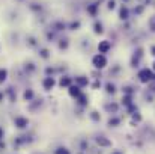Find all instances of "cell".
Segmentation results:
<instances>
[{"label": "cell", "mask_w": 155, "mask_h": 154, "mask_svg": "<svg viewBox=\"0 0 155 154\" xmlns=\"http://www.w3.org/2000/svg\"><path fill=\"white\" fill-rule=\"evenodd\" d=\"M128 14H129L128 8H126V6H122L120 11H119V18H120V20H126V18H128Z\"/></svg>", "instance_id": "obj_11"}, {"label": "cell", "mask_w": 155, "mask_h": 154, "mask_svg": "<svg viewBox=\"0 0 155 154\" xmlns=\"http://www.w3.org/2000/svg\"><path fill=\"white\" fill-rule=\"evenodd\" d=\"M152 71H155V61H153V64H152Z\"/></svg>", "instance_id": "obj_29"}, {"label": "cell", "mask_w": 155, "mask_h": 154, "mask_svg": "<svg viewBox=\"0 0 155 154\" xmlns=\"http://www.w3.org/2000/svg\"><path fill=\"white\" fill-rule=\"evenodd\" d=\"M95 140H96V143H98L99 146H111V140H108V139L104 137V136H98Z\"/></svg>", "instance_id": "obj_9"}, {"label": "cell", "mask_w": 155, "mask_h": 154, "mask_svg": "<svg viewBox=\"0 0 155 154\" xmlns=\"http://www.w3.org/2000/svg\"><path fill=\"white\" fill-rule=\"evenodd\" d=\"M107 58H105V55H102V53H98V55H95L93 58H92V65H93V68H96V70H104L105 67H107Z\"/></svg>", "instance_id": "obj_2"}, {"label": "cell", "mask_w": 155, "mask_h": 154, "mask_svg": "<svg viewBox=\"0 0 155 154\" xmlns=\"http://www.w3.org/2000/svg\"><path fill=\"white\" fill-rule=\"evenodd\" d=\"M71 85H72V79L68 77V76H63V77L59 80V86H60V88H66V89H68Z\"/></svg>", "instance_id": "obj_8"}, {"label": "cell", "mask_w": 155, "mask_h": 154, "mask_svg": "<svg viewBox=\"0 0 155 154\" xmlns=\"http://www.w3.org/2000/svg\"><path fill=\"white\" fill-rule=\"evenodd\" d=\"M78 27H80V23H78V21H75V23L71 24V29H72V30H75V29H78Z\"/></svg>", "instance_id": "obj_24"}, {"label": "cell", "mask_w": 155, "mask_h": 154, "mask_svg": "<svg viewBox=\"0 0 155 154\" xmlns=\"http://www.w3.org/2000/svg\"><path fill=\"white\" fill-rule=\"evenodd\" d=\"M93 32H95L96 35H101V33H104V29H102V24H101L99 21H96V23L93 24Z\"/></svg>", "instance_id": "obj_13"}, {"label": "cell", "mask_w": 155, "mask_h": 154, "mask_svg": "<svg viewBox=\"0 0 155 154\" xmlns=\"http://www.w3.org/2000/svg\"><path fill=\"white\" fill-rule=\"evenodd\" d=\"M150 55H152V56H155V46H152V47H150Z\"/></svg>", "instance_id": "obj_28"}, {"label": "cell", "mask_w": 155, "mask_h": 154, "mask_svg": "<svg viewBox=\"0 0 155 154\" xmlns=\"http://www.w3.org/2000/svg\"><path fill=\"white\" fill-rule=\"evenodd\" d=\"M54 85H56L54 77H45V79H44V82H42V86H44V89H45V91H51V89L54 88Z\"/></svg>", "instance_id": "obj_6"}, {"label": "cell", "mask_w": 155, "mask_h": 154, "mask_svg": "<svg viewBox=\"0 0 155 154\" xmlns=\"http://www.w3.org/2000/svg\"><path fill=\"white\" fill-rule=\"evenodd\" d=\"M57 154H71V152H69L66 148H60V149L57 151Z\"/></svg>", "instance_id": "obj_23"}, {"label": "cell", "mask_w": 155, "mask_h": 154, "mask_svg": "<svg viewBox=\"0 0 155 154\" xmlns=\"http://www.w3.org/2000/svg\"><path fill=\"white\" fill-rule=\"evenodd\" d=\"M137 79L140 83H150L152 80H155V74L152 71V68H141L138 73H137Z\"/></svg>", "instance_id": "obj_1"}, {"label": "cell", "mask_w": 155, "mask_h": 154, "mask_svg": "<svg viewBox=\"0 0 155 154\" xmlns=\"http://www.w3.org/2000/svg\"><path fill=\"white\" fill-rule=\"evenodd\" d=\"M141 58H143V49H140V47H138V49L134 52L132 58H131V67H138V64H140Z\"/></svg>", "instance_id": "obj_4"}, {"label": "cell", "mask_w": 155, "mask_h": 154, "mask_svg": "<svg viewBox=\"0 0 155 154\" xmlns=\"http://www.w3.org/2000/svg\"><path fill=\"white\" fill-rule=\"evenodd\" d=\"M32 98H33V91H32V89H27V91L24 92V100H26V101H30Z\"/></svg>", "instance_id": "obj_17"}, {"label": "cell", "mask_w": 155, "mask_h": 154, "mask_svg": "<svg viewBox=\"0 0 155 154\" xmlns=\"http://www.w3.org/2000/svg\"><path fill=\"white\" fill-rule=\"evenodd\" d=\"M111 154H122V152H119V151H114V152H111Z\"/></svg>", "instance_id": "obj_30"}, {"label": "cell", "mask_w": 155, "mask_h": 154, "mask_svg": "<svg viewBox=\"0 0 155 154\" xmlns=\"http://www.w3.org/2000/svg\"><path fill=\"white\" fill-rule=\"evenodd\" d=\"M105 91H107V94H114V92H116V86L108 82V83L105 85Z\"/></svg>", "instance_id": "obj_16"}, {"label": "cell", "mask_w": 155, "mask_h": 154, "mask_svg": "<svg viewBox=\"0 0 155 154\" xmlns=\"http://www.w3.org/2000/svg\"><path fill=\"white\" fill-rule=\"evenodd\" d=\"M99 86H101V82H99V80H96V82L92 83V88H93V89H98Z\"/></svg>", "instance_id": "obj_22"}, {"label": "cell", "mask_w": 155, "mask_h": 154, "mask_svg": "<svg viewBox=\"0 0 155 154\" xmlns=\"http://www.w3.org/2000/svg\"><path fill=\"white\" fill-rule=\"evenodd\" d=\"M117 107H119V106H117V104H114V103H113V104H107V106H105V109H107V110H110V112H113V113H116Z\"/></svg>", "instance_id": "obj_20"}, {"label": "cell", "mask_w": 155, "mask_h": 154, "mask_svg": "<svg viewBox=\"0 0 155 154\" xmlns=\"http://www.w3.org/2000/svg\"><path fill=\"white\" fill-rule=\"evenodd\" d=\"M96 9H98V5H96V3H95V5L87 6V12H90L92 15H96Z\"/></svg>", "instance_id": "obj_18"}, {"label": "cell", "mask_w": 155, "mask_h": 154, "mask_svg": "<svg viewBox=\"0 0 155 154\" xmlns=\"http://www.w3.org/2000/svg\"><path fill=\"white\" fill-rule=\"evenodd\" d=\"M59 47H60V49H66V47H68V42H66V41H65V42H60Z\"/></svg>", "instance_id": "obj_27"}, {"label": "cell", "mask_w": 155, "mask_h": 154, "mask_svg": "<svg viewBox=\"0 0 155 154\" xmlns=\"http://www.w3.org/2000/svg\"><path fill=\"white\" fill-rule=\"evenodd\" d=\"M90 118H92L93 121H99V119H101V116H99V113H98L96 110H93V112H90Z\"/></svg>", "instance_id": "obj_21"}, {"label": "cell", "mask_w": 155, "mask_h": 154, "mask_svg": "<svg viewBox=\"0 0 155 154\" xmlns=\"http://www.w3.org/2000/svg\"><path fill=\"white\" fill-rule=\"evenodd\" d=\"M114 0H110V2H108V9H114Z\"/></svg>", "instance_id": "obj_25"}, {"label": "cell", "mask_w": 155, "mask_h": 154, "mask_svg": "<svg viewBox=\"0 0 155 154\" xmlns=\"http://www.w3.org/2000/svg\"><path fill=\"white\" fill-rule=\"evenodd\" d=\"M110 49H111V42H110L108 39H102V41L98 42V53L105 55V53L110 52Z\"/></svg>", "instance_id": "obj_3"}, {"label": "cell", "mask_w": 155, "mask_h": 154, "mask_svg": "<svg viewBox=\"0 0 155 154\" xmlns=\"http://www.w3.org/2000/svg\"><path fill=\"white\" fill-rule=\"evenodd\" d=\"M15 125H17V127H20V128H23V127H26V125H27V119H26V118L18 116V118H15Z\"/></svg>", "instance_id": "obj_12"}, {"label": "cell", "mask_w": 155, "mask_h": 154, "mask_svg": "<svg viewBox=\"0 0 155 154\" xmlns=\"http://www.w3.org/2000/svg\"><path fill=\"white\" fill-rule=\"evenodd\" d=\"M8 77V70L6 68H0V83H3Z\"/></svg>", "instance_id": "obj_14"}, {"label": "cell", "mask_w": 155, "mask_h": 154, "mask_svg": "<svg viewBox=\"0 0 155 154\" xmlns=\"http://www.w3.org/2000/svg\"><path fill=\"white\" fill-rule=\"evenodd\" d=\"M74 83L83 89V88H86V86L89 85V79H87L86 76H77V77L74 79Z\"/></svg>", "instance_id": "obj_5"}, {"label": "cell", "mask_w": 155, "mask_h": 154, "mask_svg": "<svg viewBox=\"0 0 155 154\" xmlns=\"http://www.w3.org/2000/svg\"><path fill=\"white\" fill-rule=\"evenodd\" d=\"M75 100H77V103H78L80 106H86L89 98H87V95H86V94H83V92H81V94H80V95L75 98Z\"/></svg>", "instance_id": "obj_10"}, {"label": "cell", "mask_w": 155, "mask_h": 154, "mask_svg": "<svg viewBox=\"0 0 155 154\" xmlns=\"http://www.w3.org/2000/svg\"><path fill=\"white\" fill-rule=\"evenodd\" d=\"M147 26H149V30L155 33V15H152V17L149 18V21H147Z\"/></svg>", "instance_id": "obj_15"}, {"label": "cell", "mask_w": 155, "mask_h": 154, "mask_svg": "<svg viewBox=\"0 0 155 154\" xmlns=\"http://www.w3.org/2000/svg\"><path fill=\"white\" fill-rule=\"evenodd\" d=\"M0 136H2V130H0Z\"/></svg>", "instance_id": "obj_31"}, {"label": "cell", "mask_w": 155, "mask_h": 154, "mask_svg": "<svg viewBox=\"0 0 155 154\" xmlns=\"http://www.w3.org/2000/svg\"><path fill=\"white\" fill-rule=\"evenodd\" d=\"M68 94H69L72 98H77V97L81 94V88H80V86H77L75 83H72V85L68 88Z\"/></svg>", "instance_id": "obj_7"}, {"label": "cell", "mask_w": 155, "mask_h": 154, "mask_svg": "<svg viewBox=\"0 0 155 154\" xmlns=\"http://www.w3.org/2000/svg\"><path fill=\"white\" fill-rule=\"evenodd\" d=\"M132 119H134V121H140V119H141V116H140L138 113H134V115H132Z\"/></svg>", "instance_id": "obj_26"}, {"label": "cell", "mask_w": 155, "mask_h": 154, "mask_svg": "<svg viewBox=\"0 0 155 154\" xmlns=\"http://www.w3.org/2000/svg\"><path fill=\"white\" fill-rule=\"evenodd\" d=\"M119 122H120L119 118H110V119H108V125H110V127H116Z\"/></svg>", "instance_id": "obj_19"}]
</instances>
